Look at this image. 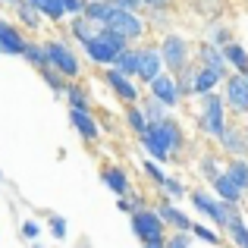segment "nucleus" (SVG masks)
I'll return each mask as SVG.
<instances>
[{
	"label": "nucleus",
	"mask_w": 248,
	"mask_h": 248,
	"mask_svg": "<svg viewBox=\"0 0 248 248\" xmlns=\"http://www.w3.org/2000/svg\"><path fill=\"white\" fill-rule=\"evenodd\" d=\"M69 29H73V35L79 38L82 44H88L91 38H94L97 31H101V25H97V22H91V19H85V16H76V19H73V25H69Z\"/></svg>",
	"instance_id": "b1692460"
},
{
	"label": "nucleus",
	"mask_w": 248,
	"mask_h": 248,
	"mask_svg": "<svg viewBox=\"0 0 248 248\" xmlns=\"http://www.w3.org/2000/svg\"><path fill=\"white\" fill-rule=\"evenodd\" d=\"M63 6H66V13H73V16H82L85 10V0H60Z\"/></svg>",
	"instance_id": "58836bf2"
},
{
	"label": "nucleus",
	"mask_w": 248,
	"mask_h": 248,
	"mask_svg": "<svg viewBox=\"0 0 248 248\" xmlns=\"http://www.w3.org/2000/svg\"><path fill=\"white\" fill-rule=\"evenodd\" d=\"M22 57L31 63L35 69H47L50 66V60H47V50L41 47V44H35V41H25V50H22Z\"/></svg>",
	"instance_id": "a878e982"
},
{
	"label": "nucleus",
	"mask_w": 248,
	"mask_h": 248,
	"mask_svg": "<svg viewBox=\"0 0 248 248\" xmlns=\"http://www.w3.org/2000/svg\"><path fill=\"white\" fill-rule=\"evenodd\" d=\"M31 248H41V245H31Z\"/></svg>",
	"instance_id": "49530a36"
},
{
	"label": "nucleus",
	"mask_w": 248,
	"mask_h": 248,
	"mask_svg": "<svg viewBox=\"0 0 248 248\" xmlns=\"http://www.w3.org/2000/svg\"><path fill=\"white\" fill-rule=\"evenodd\" d=\"M126 47H129V41L123 35H116L113 29H107V25H101V31H97V35L85 44V50H88V57L94 63H113L116 54H120V50H126Z\"/></svg>",
	"instance_id": "f03ea898"
},
{
	"label": "nucleus",
	"mask_w": 248,
	"mask_h": 248,
	"mask_svg": "<svg viewBox=\"0 0 248 248\" xmlns=\"http://www.w3.org/2000/svg\"><path fill=\"white\" fill-rule=\"evenodd\" d=\"M50 232H54L57 239H66V220L54 214V217H50Z\"/></svg>",
	"instance_id": "72a5a7b5"
},
{
	"label": "nucleus",
	"mask_w": 248,
	"mask_h": 248,
	"mask_svg": "<svg viewBox=\"0 0 248 248\" xmlns=\"http://www.w3.org/2000/svg\"><path fill=\"white\" fill-rule=\"evenodd\" d=\"M167 3H170V0H145V6H148V10H164Z\"/></svg>",
	"instance_id": "37998d69"
},
{
	"label": "nucleus",
	"mask_w": 248,
	"mask_h": 248,
	"mask_svg": "<svg viewBox=\"0 0 248 248\" xmlns=\"http://www.w3.org/2000/svg\"><path fill=\"white\" fill-rule=\"evenodd\" d=\"M204 101H201V116H198V126L204 129L207 135H214V139H220L226 129V116H223V97L217 94H201Z\"/></svg>",
	"instance_id": "7ed1b4c3"
},
{
	"label": "nucleus",
	"mask_w": 248,
	"mask_h": 248,
	"mask_svg": "<svg viewBox=\"0 0 248 248\" xmlns=\"http://www.w3.org/2000/svg\"><path fill=\"white\" fill-rule=\"evenodd\" d=\"M22 50H25V38L19 35V29L10 25L6 19H0V54L22 57Z\"/></svg>",
	"instance_id": "ddd939ff"
},
{
	"label": "nucleus",
	"mask_w": 248,
	"mask_h": 248,
	"mask_svg": "<svg viewBox=\"0 0 248 248\" xmlns=\"http://www.w3.org/2000/svg\"><path fill=\"white\" fill-rule=\"evenodd\" d=\"M0 3H13V6H16V3H19V0H0Z\"/></svg>",
	"instance_id": "a18cd8bd"
},
{
	"label": "nucleus",
	"mask_w": 248,
	"mask_h": 248,
	"mask_svg": "<svg viewBox=\"0 0 248 248\" xmlns=\"http://www.w3.org/2000/svg\"><path fill=\"white\" fill-rule=\"evenodd\" d=\"M245 79H248V69H245Z\"/></svg>",
	"instance_id": "de8ad7c7"
},
{
	"label": "nucleus",
	"mask_w": 248,
	"mask_h": 248,
	"mask_svg": "<svg viewBox=\"0 0 248 248\" xmlns=\"http://www.w3.org/2000/svg\"><path fill=\"white\" fill-rule=\"evenodd\" d=\"M160 54H164V63L173 73H182L188 66V44L179 35H167L164 44H160Z\"/></svg>",
	"instance_id": "0eeeda50"
},
{
	"label": "nucleus",
	"mask_w": 248,
	"mask_h": 248,
	"mask_svg": "<svg viewBox=\"0 0 248 248\" xmlns=\"http://www.w3.org/2000/svg\"><path fill=\"white\" fill-rule=\"evenodd\" d=\"M198 63H204V66L217 69L220 76H226V57H223V47H220V44H201Z\"/></svg>",
	"instance_id": "dca6fc26"
},
{
	"label": "nucleus",
	"mask_w": 248,
	"mask_h": 248,
	"mask_svg": "<svg viewBox=\"0 0 248 248\" xmlns=\"http://www.w3.org/2000/svg\"><path fill=\"white\" fill-rule=\"evenodd\" d=\"M66 97H69V107H73V110H88V97H85L82 88L69 85V88H66Z\"/></svg>",
	"instance_id": "7c9ffc66"
},
{
	"label": "nucleus",
	"mask_w": 248,
	"mask_h": 248,
	"mask_svg": "<svg viewBox=\"0 0 248 248\" xmlns=\"http://www.w3.org/2000/svg\"><path fill=\"white\" fill-rule=\"evenodd\" d=\"M220 145H223L230 154H239V157H242V154L248 151V141H245V135L239 132L236 126H226V129H223V135H220Z\"/></svg>",
	"instance_id": "6ab92c4d"
},
{
	"label": "nucleus",
	"mask_w": 248,
	"mask_h": 248,
	"mask_svg": "<svg viewBox=\"0 0 248 248\" xmlns=\"http://www.w3.org/2000/svg\"><path fill=\"white\" fill-rule=\"evenodd\" d=\"M148 88H151V94L157 97V101H164L167 107H176V104H179V97H182L176 76H164V73H160L157 79H151V82H148Z\"/></svg>",
	"instance_id": "1a4fd4ad"
},
{
	"label": "nucleus",
	"mask_w": 248,
	"mask_h": 248,
	"mask_svg": "<svg viewBox=\"0 0 248 248\" xmlns=\"http://www.w3.org/2000/svg\"><path fill=\"white\" fill-rule=\"evenodd\" d=\"M22 232H25V239H38V223H35V220H25Z\"/></svg>",
	"instance_id": "79ce46f5"
},
{
	"label": "nucleus",
	"mask_w": 248,
	"mask_h": 248,
	"mask_svg": "<svg viewBox=\"0 0 248 248\" xmlns=\"http://www.w3.org/2000/svg\"><path fill=\"white\" fill-rule=\"evenodd\" d=\"M164 217L151 207H139L132 214V232L141 239V242H151V239H164Z\"/></svg>",
	"instance_id": "20e7f679"
},
{
	"label": "nucleus",
	"mask_w": 248,
	"mask_h": 248,
	"mask_svg": "<svg viewBox=\"0 0 248 248\" xmlns=\"http://www.w3.org/2000/svg\"><path fill=\"white\" fill-rule=\"evenodd\" d=\"M44 82H47V85H50L54 91H66V88H63V82H60V76H57V73H54L50 66L44 69Z\"/></svg>",
	"instance_id": "c9c22d12"
},
{
	"label": "nucleus",
	"mask_w": 248,
	"mask_h": 248,
	"mask_svg": "<svg viewBox=\"0 0 248 248\" xmlns=\"http://www.w3.org/2000/svg\"><path fill=\"white\" fill-rule=\"evenodd\" d=\"M157 214L164 217V223H167V226H176V230H182V232L192 230V220H188L186 214L179 211V207H173V204H160V207H157Z\"/></svg>",
	"instance_id": "aec40b11"
},
{
	"label": "nucleus",
	"mask_w": 248,
	"mask_h": 248,
	"mask_svg": "<svg viewBox=\"0 0 248 248\" xmlns=\"http://www.w3.org/2000/svg\"><path fill=\"white\" fill-rule=\"evenodd\" d=\"M192 204L198 207L201 214H207L217 226H226V217H230V207H232L230 201H223V198L217 201V198H211V195H204V192H195L192 195Z\"/></svg>",
	"instance_id": "6e6552de"
},
{
	"label": "nucleus",
	"mask_w": 248,
	"mask_h": 248,
	"mask_svg": "<svg viewBox=\"0 0 248 248\" xmlns=\"http://www.w3.org/2000/svg\"><path fill=\"white\" fill-rule=\"evenodd\" d=\"M141 145H145V151L151 154V157L170 160L173 151H179V145H182V132H179V126H176L173 120L151 123L148 132H141Z\"/></svg>",
	"instance_id": "f257e3e1"
},
{
	"label": "nucleus",
	"mask_w": 248,
	"mask_h": 248,
	"mask_svg": "<svg viewBox=\"0 0 248 248\" xmlns=\"http://www.w3.org/2000/svg\"><path fill=\"white\" fill-rule=\"evenodd\" d=\"M44 50H47V60H50V66H54L57 73L69 76V79H76V76H79V60H76V54L66 47V44L47 41V44H44Z\"/></svg>",
	"instance_id": "423d86ee"
},
{
	"label": "nucleus",
	"mask_w": 248,
	"mask_h": 248,
	"mask_svg": "<svg viewBox=\"0 0 248 248\" xmlns=\"http://www.w3.org/2000/svg\"><path fill=\"white\" fill-rule=\"evenodd\" d=\"M145 248H167L164 239H151V242H145Z\"/></svg>",
	"instance_id": "c03bdc74"
},
{
	"label": "nucleus",
	"mask_w": 248,
	"mask_h": 248,
	"mask_svg": "<svg viewBox=\"0 0 248 248\" xmlns=\"http://www.w3.org/2000/svg\"><path fill=\"white\" fill-rule=\"evenodd\" d=\"M223 230L232 236V242H236V248H248V226H245V220L239 217L236 204L230 207V217H226V226H223Z\"/></svg>",
	"instance_id": "f3484780"
},
{
	"label": "nucleus",
	"mask_w": 248,
	"mask_h": 248,
	"mask_svg": "<svg viewBox=\"0 0 248 248\" xmlns=\"http://www.w3.org/2000/svg\"><path fill=\"white\" fill-rule=\"evenodd\" d=\"M113 66L120 69V73H126V76H139V50H120L116 54V60H113Z\"/></svg>",
	"instance_id": "393cba45"
},
{
	"label": "nucleus",
	"mask_w": 248,
	"mask_h": 248,
	"mask_svg": "<svg viewBox=\"0 0 248 248\" xmlns=\"http://www.w3.org/2000/svg\"><path fill=\"white\" fill-rule=\"evenodd\" d=\"M126 120H129V129H132L135 135H141V132H148V116H145V110H139L135 104H126Z\"/></svg>",
	"instance_id": "cd10ccee"
},
{
	"label": "nucleus",
	"mask_w": 248,
	"mask_h": 248,
	"mask_svg": "<svg viewBox=\"0 0 248 248\" xmlns=\"http://www.w3.org/2000/svg\"><path fill=\"white\" fill-rule=\"evenodd\" d=\"M220 79H223V76H220L217 69L204 66V63L192 66V94H207V91H211Z\"/></svg>",
	"instance_id": "4468645a"
},
{
	"label": "nucleus",
	"mask_w": 248,
	"mask_h": 248,
	"mask_svg": "<svg viewBox=\"0 0 248 248\" xmlns=\"http://www.w3.org/2000/svg\"><path fill=\"white\" fill-rule=\"evenodd\" d=\"M145 116H148V123H164L167 120V104L164 101H157V97L151 94V101H145Z\"/></svg>",
	"instance_id": "c85d7f7f"
},
{
	"label": "nucleus",
	"mask_w": 248,
	"mask_h": 248,
	"mask_svg": "<svg viewBox=\"0 0 248 248\" xmlns=\"http://www.w3.org/2000/svg\"><path fill=\"white\" fill-rule=\"evenodd\" d=\"M214 188H217V195L223 201H230V204H239V198H242V188L236 186V179H232L226 170L217 176V179H214Z\"/></svg>",
	"instance_id": "a211bd4d"
},
{
	"label": "nucleus",
	"mask_w": 248,
	"mask_h": 248,
	"mask_svg": "<svg viewBox=\"0 0 248 248\" xmlns=\"http://www.w3.org/2000/svg\"><path fill=\"white\" fill-rule=\"evenodd\" d=\"M160 69H164V54L154 50V47H141L139 50V79L151 82L160 76Z\"/></svg>",
	"instance_id": "9d476101"
},
{
	"label": "nucleus",
	"mask_w": 248,
	"mask_h": 248,
	"mask_svg": "<svg viewBox=\"0 0 248 248\" xmlns=\"http://www.w3.org/2000/svg\"><path fill=\"white\" fill-rule=\"evenodd\" d=\"M226 104H230L236 113H248V79L242 76H232L226 82Z\"/></svg>",
	"instance_id": "9b49d317"
},
{
	"label": "nucleus",
	"mask_w": 248,
	"mask_h": 248,
	"mask_svg": "<svg viewBox=\"0 0 248 248\" xmlns=\"http://www.w3.org/2000/svg\"><path fill=\"white\" fill-rule=\"evenodd\" d=\"M226 173H230L232 179H236V186L242 188V192L248 188V164H245V160H232V164L226 167Z\"/></svg>",
	"instance_id": "c756f323"
},
{
	"label": "nucleus",
	"mask_w": 248,
	"mask_h": 248,
	"mask_svg": "<svg viewBox=\"0 0 248 248\" xmlns=\"http://www.w3.org/2000/svg\"><path fill=\"white\" fill-rule=\"evenodd\" d=\"M192 232H195L198 239H204V242H211V245H217V242H220V236H217V232L204 230V226H195V223H192Z\"/></svg>",
	"instance_id": "f704fd0d"
},
{
	"label": "nucleus",
	"mask_w": 248,
	"mask_h": 248,
	"mask_svg": "<svg viewBox=\"0 0 248 248\" xmlns=\"http://www.w3.org/2000/svg\"><path fill=\"white\" fill-rule=\"evenodd\" d=\"M104 25H107V29H113L116 35H123L126 41H135V38L145 35V22H141L132 10H120V6H113V10H110V16H107V22H104Z\"/></svg>",
	"instance_id": "39448f33"
},
{
	"label": "nucleus",
	"mask_w": 248,
	"mask_h": 248,
	"mask_svg": "<svg viewBox=\"0 0 248 248\" xmlns=\"http://www.w3.org/2000/svg\"><path fill=\"white\" fill-rule=\"evenodd\" d=\"M110 10H113L110 0H85L82 16L91 19V22H97V25H104V22H107V16H110Z\"/></svg>",
	"instance_id": "412c9836"
},
{
	"label": "nucleus",
	"mask_w": 248,
	"mask_h": 248,
	"mask_svg": "<svg viewBox=\"0 0 248 248\" xmlns=\"http://www.w3.org/2000/svg\"><path fill=\"white\" fill-rule=\"evenodd\" d=\"M201 173H204L207 176V179H217V176L220 173H223V170H220V164H217V160H214V157H204V160H201Z\"/></svg>",
	"instance_id": "473e14b6"
},
{
	"label": "nucleus",
	"mask_w": 248,
	"mask_h": 248,
	"mask_svg": "<svg viewBox=\"0 0 248 248\" xmlns=\"http://www.w3.org/2000/svg\"><path fill=\"white\" fill-rule=\"evenodd\" d=\"M69 123L76 126V132H79L85 141H94L97 135H101V129H97V123L88 116V110H73L69 107Z\"/></svg>",
	"instance_id": "2eb2a0df"
},
{
	"label": "nucleus",
	"mask_w": 248,
	"mask_h": 248,
	"mask_svg": "<svg viewBox=\"0 0 248 248\" xmlns=\"http://www.w3.org/2000/svg\"><path fill=\"white\" fill-rule=\"evenodd\" d=\"M104 79H107V85L116 91V97H120V101H126V104H135V101H139V88H135V85L129 82V76L120 73L116 66L107 69V73H104Z\"/></svg>",
	"instance_id": "f8f14e48"
},
{
	"label": "nucleus",
	"mask_w": 248,
	"mask_h": 248,
	"mask_svg": "<svg viewBox=\"0 0 248 248\" xmlns=\"http://www.w3.org/2000/svg\"><path fill=\"white\" fill-rule=\"evenodd\" d=\"M16 16H19V22H22L25 29H41V10L31 6L29 0H19L16 3Z\"/></svg>",
	"instance_id": "5701e85b"
},
{
	"label": "nucleus",
	"mask_w": 248,
	"mask_h": 248,
	"mask_svg": "<svg viewBox=\"0 0 248 248\" xmlns=\"http://www.w3.org/2000/svg\"><path fill=\"white\" fill-rule=\"evenodd\" d=\"M167 248H188V236H186L182 230H176V236L167 242Z\"/></svg>",
	"instance_id": "4c0bfd02"
},
{
	"label": "nucleus",
	"mask_w": 248,
	"mask_h": 248,
	"mask_svg": "<svg viewBox=\"0 0 248 248\" xmlns=\"http://www.w3.org/2000/svg\"><path fill=\"white\" fill-rule=\"evenodd\" d=\"M101 179L107 182L110 188H113L116 195H120V198H126L129 192H132V188H129V179H126V173H123V170H116V167H107L101 173Z\"/></svg>",
	"instance_id": "4be33fe9"
},
{
	"label": "nucleus",
	"mask_w": 248,
	"mask_h": 248,
	"mask_svg": "<svg viewBox=\"0 0 248 248\" xmlns=\"http://www.w3.org/2000/svg\"><path fill=\"white\" fill-rule=\"evenodd\" d=\"M145 173L151 176V179L157 182V186H164V182H167V176L160 173V167H157V164H151V160H148V164H145Z\"/></svg>",
	"instance_id": "e433bc0d"
},
{
	"label": "nucleus",
	"mask_w": 248,
	"mask_h": 248,
	"mask_svg": "<svg viewBox=\"0 0 248 248\" xmlns=\"http://www.w3.org/2000/svg\"><path fill=\"white\" fill-rule=\"evenodd\" d=\"M113 6H120V10H139V6H145V0H110Z\"/></svg>",
	"instance_id": "ea45409f"
},
{
	"label": "nucleus",
	"mask_w": 248,
	"mask_h": 248,
	"mask_svg": "<svg viewBox=\"0 0 248 248\" xmlns=\"http://www.w3.org/2000/svg\"><path fill=\"white\" fill-rule=\"evenodd\" d=\"M160 188H164V192L170 195V198H176V201H179L182 195H186V188H182V182H179V179H170V176H167V182H164Z\"/></svg>",
	"instance_id": "2f4dec72"
},
{
	"label": "nucleus",
	"mask_w": 248,
	"mask_h": 248,
	"mask_svg": "<svg viewBox=\"0 0 248 248\" xmlns=\"http://www.w3.org/2000/svg\"><path fill=\"white\" fill-rule=\"evenodd\" d=\"M223 57H226L230 66L239 69V73L248 69V54H245V47H239V44H223Z\"/></svg>",
	"instance_id": "bb28decb"
},
{
	"label": "nucleus",
	"mask_w": 248,
	"mask_h": 248,
	"mask_svg": "<svg viewBox=\"0 0 248 248\" xmlns=\"http://www.w3.org/2000/svg\"><path fill=\"white\" fill-rule=\"evenodd\" d=\"M211 41L223 47V44H230V31H226V29H214V31H211Z\"/></svg>",
	"instance_id": "a19ab883"
}]
</instances>
